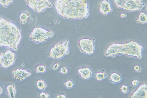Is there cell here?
<instances>
[{
  "mask_svg": "<svg viewBox=\"0 0 147 98\" xmlns=\"http://www.w3.org/2000/svg\"><path fill=\"white\" fill-rule=\"evenodd\" d=\"M36 86L37 87L39 90L44 91L47 88L48 85L44 81L42 80H39L36 82Z\"/></svg>",
  "mask_w": 147,
  "mask_h": 98,
  "instance_id": "ac0fdd59",
  "label": "cell"
},
{
  "mask_svg": "<svg viewBox=\"0 0 147 98\" xmlns=\"http://www.w3.org/2000/svg\"><path fill=\"white\" fill-rule=\"evenodd\" d=\"M109 79L113 84H116L121 81L122 77L118 73L114 72L110 75Z\"/></svg>",
  "mask_w": 147,
  "mask_h": 98,
  "instance_id": "5bb4252c",
  "label": "cell"
},
{
  "mask_svg": "<svg viewBox=\"0 0 147 98\" xmlns=\"http://www.w3.org/2000/svg\"><path fill=\"white\" fill-rule=\"evenodd\" d=\"M64 85L67 88L70 89L73 88L74 85V83L72 80H68L65 82Z\"/></svg>",
  "mask_w": 147,
  "mask_h": 98,
  "instance_id": "7402d4cb",
  "label": "cell"
},
{
  "mask_svg": "<svg viewBox=\"0 0 147 98\" xmlns=\"http://www.w3.org/2000/svg\"><path fill=\"white\" fill-rule=\"evenodd\" d=\"M56 97L57 98H66V97L65 96H64V95H57V96H56Z\"/></svg>",
  "mask_w": 147,
  "mask_h": 98,
  "instance_id": "f1b7e54d",
  "label": "cell"
},
{
  "mask_svg": "<svg viewBox=\"0 0 147 98\" xmlns=\"http://www.w3.org/2000/svg\"><path fill=\"white\" fill-rule=\"evenodd\" d=\"M30 15H31V14L30 13L27 11L21 13L20 16V19L21 23L23 24H26L28 19Z\"/></svg>",
  "mask_w": 147,
  "mask_h": 98,
  "instance_id": "2e32d148",
  "label": "cell"
},
{
  "mask_svg": "<svg viewBox=\"0 0 147 98\" xmlns=\"http://www.w3.org/2000/svg\"><path fill=\"white\" fill-rule=\"evenodd\" d=\"M134 69L135 71L137 72H142V69L139 65H135L134 66Z\"/></svg>",
  "mask_w": 147,
  "mask_h": 98,
  "instance_id": "484cf974",
  "label": "cell"
},
{
  "mask_svg": "<svg viewBox=\"0 0 147 98\" xmlns=\"http://www.w3.org/2000/svg\"><path fill=\"white\" fill-rule=\"evenodd\" d=\"M99 10L104 15H107L112 12V8L110 3L108 0H103L99 5Z\"/></svg>",
  "mask_w": 147,
  "mask_h": 98,
  "instance_id": "7c38bea8",
  "label": "cell"
},
{
  "mask_svg": "<svg viewBox=\"0 0 147 98\" xmlns=\"http://www.w3.org/2000/svg\"><path fill=\"white\" fill-rule=\"evenodd\" d=\"M16 59L15 54L9 50L0 54V64L2 67L5 68L15 63Z\"/></svg>",
  "mask_w": 147,
  "mask_h": 98,
  "instance_id": "ba28073f",
  "label": "cell"
},
{
  "mask_svg": "<svg viewBox=\"0 0 147 98\" xmlns=\"http://www.w3.org/2000/svg\"><path fill=\"white\" fill-rule=\"evenodd\" d=\"M12 72L13 78L18 82L24 80L31 75V72L23 69H17L13 70Z\"/></svg>",
  "mask_w": 147,
  "mask_h": 98,
  "instance_id": "30bf717a",
  "label": "cell"
},
{
  "mask_svg": "<svg viewBox=\"0 0 147 98\" xmlns=\"http://www.w3.org/2000/svg\"><path fill=\"white\" fill-rule=\"evenodd\" d=\"M59 66V63H56L55 64L54 66H53V69L54 70H57V69L58 68Z\"/></svg>",
  "mask_w": 147,
  "mask_h": 98,
  "instance_id": "83f0119b",
  "label": "cell"
},
{
  "mask_svg": "<svg viewBox=\"0 0 147 98\" xmlns=\"http://www.w3.org/2000/svg\"><path fill=\"white\" fill-rule=\"evenodd\" d=\"M36 71L38 73H44L46 71L45 66L44 65H39L36 67Z\"/></svg>",
  "mask_w": 147,
  "mask_h": 98,
  "instance_id": "44dd1931",
  "label": "cell"
},
{
  "mask_svg": "<svg viewBox=\"0 0 147 98\" xmlns=\"http://www.w3.org/2000/svg\"><path fill=\"white\" fill-rule=\"evenodd\" d=\"M60 72L62 74H66L68 72L67 69L65 66H63L60 69Z\"/></svg>",
  "mask_w": 147,
  "mask_h": 98,
  "instance_id": "d4e9b609",
  "label": "cell"
},
{
  "mask_svg": "<svg viewBox=\"0 0 147 98\" xmlns=\"http://www.w3.org/2000/svg\"><path fill=\"white\" fill-rule=\"evenodd\" d=\"M127 16V14L124 13H122L121 14V17L124 18L126 17Z\"/></svg>",
  "mask_w": 147,
  "mask_h": 98,
  "instance_id": "f546056e",
  "label": "cell"
},
{
  "mask_svg": "<svg viewBox=\"0 0 147 98\" xmlns=\"http://www.w3.org/2000/svg\"><path fill=\"white\" fill-rule=\"evenodd\" d=\"M78 73L81 78L85 80L90 79L92 76V71L87 66L78 69Z\"/></svg>",
  "mask_w": 147,
  "mask_h": 98,
  "instance_id": "4fadbf2b",
  "label": "cell"
},
{
  "mask_svg": "<svg viewBox=\"0 0 147 98\" xmlns=\"http://www.w3.org/2000/svg\"><path fill=\"white\" fill-rule=\"evenodd\" d=\"M13 1V0H0V4L3 7H7L12 3Z\"/></svg>",
  "mask_w": 147,
  "mask_h": 98,
  "instance_id": "ffe728a7",
  "label": "cell"
},
{
  "mask_svg": "<svg viewBox=\"0 0 147 98\" xmlns=\"http://www.w3.org/2000/svg\"><path fill=\"white\" fill-rule=\"evenodd\" d=\"M79 43L81 52L88 55L94 53V46L92 40L88 38H82Z\"/></svg>",
  "mask_w": 147,
  "mask_h": 98,
  "instance_id": "9c48e42d",
  "label": "cell"
},
{
  "mask_svg": "<svg viewBox=\"0 0 147 98\" xmlns=\"http://www.w3.org/2000/svg\"><path fill=\"white\" fill-rule=\"evenodd\" d=\"M143 49L142 46L134 41L123 44H113L107 48L105 56L114 57L117 55H124L140 59L142 58Z\"/></svg>",
  "mask_w": 147,
  "mask_h": 98,
  "instance_id": "3957f363",
  "label": "cell"
},
{
  "mask_svg": "<svg viewBox=\"0 0 147 98\" xmlns=\"http://www.w3.org/2000/svg\"><path fill=\"white\" fill-rule=\"evenodd\" d=\"M108 75L107 73L105 72H99L96 73L94 77L97 81H101L107 78Z\"/></svg>",
  "mask_w": 147,
  "mask_h": 98,
  "instance_id": "e0dca14e",
  "label": "cell"
},
{
  "mask_svg": "<svg viewBox=\"0 0 147 98\" xmlns=\"http://www.w3.org/2000/svg\"><path fill=\"white\" fill-rule=\"evenodd\" d=\"M38 97L40 98H50V96L48 94L45 93L44 92H42L39 94Z\"/></svg>",
  "mask_w": 147,
  "mask_h": 98,
  "instance_id": "cb8c5ba5",
  "label": "cell"
},
{
  "mask_svg": "<svg viewBox=\"0 0 147 98\" xmlns=\"http://www.w3.org/2000/svg\"><path fill=\"white\" fill-rule=\"evenodd\" d=\"M3 93V90L1 86H0V95H1V94L2 93Z\"/></svg>",
  "mask_w": 147,
  "mask_h": 98,
  "instance_id": "4dcf8cb0",
  "label": "cell"
},
{
  "mask_svg": "<svg viewBox=\"0 0 147 98\" xmlns=\"http://www.w3.org/2000/svg\"><path fill=\"white\" fill-rule=\"evenodd\" d=\"M139 81L138 80H134L131 83V85L133 87H136L139 83Z\"/></svg>",
  "mask_w": 147,
  "mask_h": 98,
  "instance_id": "4316f807",
  "label": "cell"
},
{
  "mask_svg": "<svg viewBox=\"0 0 147 98\" xmlns=\"http://www.w3.org/2000/svg\"><path fill=\"white\" fill-rule=\"evenodd\" d=\"M147 97V86L146 84L141 85L137 89L134 91L130 96L131 98H146Z\"/></svg>",
  "mask_w": 147,
  "mask_h": 98,
  "instance_id": "8fae6325",
  "label": "cell"
},
{
  "mask_svg": "<svg viewBox=\"0 0 147 98\" xmlns=\"http://www.w3.org/2000/svg\"><path fill=\"white\" fill-rule=\"evenodd\" d=\"M118 7L128 12L142 9L145 4L142 0H114Z\"/></svg>",
  "mask_w": 147,
  "mask_h": 98,
  "instance_id": "277c9868",
  "label": "cell"
},
{
  "mask_svg": "<svg viewBox=\"0 0 147 98\" xmlns=\"http://www.w3.org/2000/svg\"><path fill=\"white\" fill-rule=\"evenodd\" d=\"M55 7L58 14L65 19H86L90 14L86 0H56Z\"/></svg>",
  "mask_w": 147,
  "mask_h": 98,
  "instance_id": "6da1fadb",
  "label": "cell"
},
{
  "mask_svg": "<svg viewBox=\"0 0 147 98\" xmlns=\"http://www.w3.org/2000/svg\"><path fill=\"white\" fill-rule=\"evenodd\" d=\"M121 92L124 94H127L129 92V89L128 87L125 85H123L120 88Z\"/></svg>",
  "mask_w": 147,
  "mask_h": 98,
  "instance_id": "603a6c76",
  "label": "cell"
},
{
  "mask_svg": "<svg viewBox=\"0 0 147 98\" xmlns=\"http://www.w3.org/2000/svg\"><path fill=\"white\" fill-rule=\"evenodd\" d=\"M7 95L10 98L15 97L16 94V90L15 85H9L7 87Z\"/></svg>",
  "mask_w": 147,
  "mask_h": 98,
  "instance_id": "9a60e30c",
  "label": "cell"
},
{
  "mask_svg": "<svg viewBox=\"0 0 147 98\" xmlns=\"http://www.w3.org/2000/svg\"><path fill=\"white\" fill-rule=\"evenodd\" d=\"M54 33L48 31L44 28H35L30 35V40L35 44H40L45 42L49 38L53 37Z\"/></svg>",
  "mask_w": 147,
  "mask_h": 98,
  "instance_id": "5b68a950",
  "label": "cell"
},
{
  "mask_svg": "<svg viewBox=\"0 0 147 98\" xmlns=\"http://www.w3.org/2000/svg\"><path fill=\"white\" fill-rule=\"evenodd\" d=\"M69 40H66L64 42L55 44L51 49L49 57L55 59L60 60L69 54Z\"/></svg>",
  "mask_w": 147,
  "mask_h": 98,
  "instance_id": "8992f818",
  "label": "cell"
},
{
  "mask_svg": "<svg viewBox=\"0 0 147 98\" xmlns=\"http://www.w3.org/2000/svg\"><path fill=\"white\" fill-rule=\"evenodd\" d=\"M21 38V31L17 26L12 22L0 17V47L18 51Z\"/></svg>",
  "mask_w": 147,
  "mask_h": 98,
  "instance_id": "7a4b0ae2",
  "label": "cell"
},
{
  "mask_svg": "<svg viewBox=\"0 0 147 98\" xmlns=\"http://www.w3.org/2000/svg\"><path fill=\"white\" fill-rule=\"evenodd\" d=\"M29 6L35 12L41 13L52 6L49 0H26Z\"/></svg>",
  "mask_w": 147,
  "mask_h": 98,
  "instance_id": "52a82bcc",
  "label": "cell"
},
{
  "mask_svg": "<svg viewBox=\"0 0 147 98\" xmlns=\"http://www.w3.org/2000/svg\"><path fill=\"white\" fill-rule=\"evenodd\" d=\"M138 23H146L147 22V17L146 14L144 13H141L138 16Z\"/></svg>",
  "mask_w": 147,
  "mask_h": 98,
  "instance_id": "d6986e66",
  "label": "cell"
}]
</instances>
